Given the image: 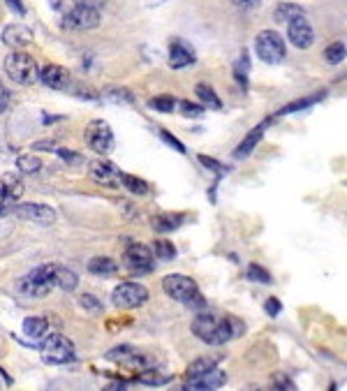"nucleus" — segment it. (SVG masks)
I'll list each match as a JSON object with an SVG mask.
<instances>
[{
    "mask_svg": "<svg viewBox=\"0 0 347 391\" xmlns=\"http://www.w3.org/2000/svg\"><path fill=\"white\" fill-rule=\"evenodd\" d=\"M190 327H192V334L206 345H225L245 331V324L238 320V317L208 313L204 308L197 310Z\"/></svg>",
    "mask_w": 347,
    "mask_h": 391,
    "instance_id": "obj_1",
    "label": "nucleus"
},
{
    "mask_svg": "<svg viewBox=\"0 0 347 391\" xmlns=\"http://www.w3.org/2000/svg\"><path fill=\"white\" fill-rule=\"evenodd\" d=\"M162 289L169 299L183 303V306L190 310L206 308V299L201 296L199 285L190 276H183V273H169V276L162 278Z\"/></svg>",
    "mask_w": 347,
    "mask_h": 391,
    "instance_id": "obj_2",
    "label": "nucleus"
},
{
    "mask_svg": "<svg viewBox=\"0 0 347 391\" xmlns=\"http://www.w3.org/2000/svg\"><path fill=\"white\" fill-rule=\"evenodd\" d=\"M56 269L58 264H42L35 266L31 273L17 282V292L26 299H45L56 287Z\"/></svg>",
    "mask_w": 347,
    "mask_h": 391,
    "instance_id": "obj_3",
    "label": "nucleus"
},
{
    "mask_svg": "<svg viewBox=\"0 0 347 391\" xmlns=\"http://www.w3.org/2000/svg\"><path fill=\"white\" fill-rule=\"evenodd\" d=\"M40 357L45 364H54V366L75 364L77 361V347L68 336L49 334L47 331V336L42 338V343H40Z\"/></svg>",
    "mask_w": 347,
    "mask_h": 391,
    "instance_id": "obj_4",
    "label": "nucleus"
},
{
    "mask_svg": "<svg viewBox=\"0 0 347 391\" xmlns=\"http://www.w3.org/2000/svg\"><path fill=\"white\" fill-rule=\"evenodd\" d=\"M5 75L17 86H33L40 82V68L33 56H28L24 49H14L5 58Z\"/></svg>",
    "mask_w": 347,
    "mask_h": 391,
    "instance_id": "obj_5",
    "label": "nucleus"
},
{
    "mask_svg": "<svg viewBox=\"0 0 347 391\" xmlns=\"http://www.w3.org/2000/svg\"><path fill=\"white\" fill-rule=\"evenodd\" d=\"M255 52L259 56V61H264L266 65H278L285 61L287 47L283 35L276 31H262L255 38Z\"/></svg>",
    "mask_w": 347,
    "mask_h": 391,
    "instance_id": "obj_6",
    "label": "nucleus"
},
{
    "mask_svg": "<svg viewBox=\"0 0 347 391\" xmlns=\"http://www.w3.org/2000/svg\"><path fill=\"white\" fill-rule=\"evenodd\" d=\"M98 26H100V10L77 3H72V7L63 12L61 19V28H65V31H93Z\"/></svg>",
    "mask_w": 347,
    "mask_h": 391,
    "instance_id": "obj_7",
    "label": "nucleus"
},
{
    "mask_svg": "<svg viewBox=\"0 0 347 391\" xmlns=\"http://www.w3.org/2000/svg\"><path fill=\"white\" fill-rule=\"evenodd\" d=\"M84 139H86V146L91 151H95L98 155H109L114 148V130L107 121L95 118L86 125Z\"/></svg>",
    "mask_w": 347,
    "mask_h": 391,
    "instance_id": "obj_8",
    "label": "nucleus"
},
{
    "mask_svg": "<svg viewBox=\"0 0 347 391\" xmlns=\"http://www.w3.org/2000/svg\"><path fill=\"white\" fill-rule=\"evenodd\" d=\"M148 289L141 285V282H121L116 285V289L111 292V301L116 308L121 310H134L141 308L144 303L148 301Z\"/></svg>",
    "mask_w": 347,
    "mask_h": 391,
    "instance_id": "obj_9",
    "label": "nucleus"
},
{
    "mask_svg": "<svg viewBox=\"0 0 347 391\" xmlns=\"http://www.w3.org/2000/svg\"><path fill=\"white\" fill-rule=\"evenodd\" d=\"M123 264H125V269L130 273H134V276H144V273L155 271L153 252L141 243H130L128 245L125 252H123Z\"/></svg>",
    "mask_w": 347,
    "mask_h": 391,
    "instance_id": "obj_10",
    "label": "nucleus"
},
{
    "mask_svg": "<svg viewBox=\"0 0 347 391\" xmlns=\"http://www.w3.org/2000/svg\"><path fill=\"white\" fill-rule=\"evenodd\" d=\"M12 211L17 218L26 220V222H33V224H45V227H49V224L56 222L54 208L47 206V204H38V201H19Z\"/></svg>",
    "mask_w": 347,
    "mask_h": 391,
    "instance_id": "obj_11",
    "label": "nucleus"
},
{
    "mask_svg": "<svg viewBox=\"0 0 347 391\" xmlns=\"http://www.w3.org/2000/svg\"><path fill=\"white\" fill-rule=\"evenodd\" d=\"M24 194V183L17 174H3L0 176V215L12 213V208L19 204Z\"/></svg>",
    "mask_w": 347,
    "mask_h": 391,
    "instance_id": "obj_12",
    "label": "nucleus"
},
{
    "mask_svg": "<svg viewBox=\"0 0 347 391\" xmlns=\"http://www.w3.org/2000/svg\"><path fill=\"white\" fill-rule=\"evenodd\" d=\"M287 40L292 42L296 49H310L315 45V31L313 26H310V21L306 17H299V19H292L287 24Z\"/></svg>",
    "mask_w": 347,
    "mask_h": 391,
    "instance_id": "obj_13",
    "label": "nucleus"
},
{
    "mask_svg": "<svg viewBox=\"0 0 347 391\" xmlns=\"http://www.w3.org/2000/svg\"><path fill=\"white\" fill-rule=\"evenodd\" d=\"M40 82L52 91H68L72 84V75L68 68H63V65L49 63L40 70Z\"/></svg>",
    "mask_w": 347,
    "mask_h": 391,
    "instance_id": "obj_14",
    "label": "nucleus"
},
{
    "mask_svg": "<svg viewBox=\"0 0 347 391\" xmlns=\"http://www.w3.org/2000/svg\"><path fill=\"white\" fill-rule=\"evenodd\" d=\"M194 63H197V54H194V49L187 45L185 40L174 38L169 42V65H171V70L190 68V65H194Z\"/></svg>",
    "mask_w": 347,
    "mask_h": 391,
    "instance_id": "obj_15",
    "label": "nucleus"
},
{
    "mask_svg": "<svg viewBox=\"0 0 347 391\" xmlns=\"http://www.w3.org/2000/svg\"><path fill=\"white\" fill-rule=\"evenodd\" d=\"M227 382V373L222 371V368L213 366L211 371H206L204 375H199V378H192V380H185V387L187 391H206V389H220L222 385Z\"/></svg>",
    "mask_w": 347,
    "mask_h": 391,
    "instance_id": "obj_16",
    "label": "nucleus"
},
{
    "mask_svg": "<svg viewBox=\"0 0 347 391\" xmlns=\"http://www.w3.org/2000/svg\"><path fill=\"white\" fill-rule=\"evenodd\" d=\"M91 178L95 181L98 185H102V187H121V181H118V176H121V169L116 167L114 162H93L91 164Z\"/></svg>",
    "mask_w": 347,
    "mask_h": 391,
    "instance_id": "obj_17",
    "label": "nucleus"
},
{
    "mask_svg": "<svg viewBox=\"0 0 347 391\" xmlns=\"http://www.w3.org/2000/svg\"><path fill=\"white\" fill-rule=\"evenodd\" d=\"M271 121H273V116H271V118L262 121V123H257V125L243 137L241 144H238L236 151H234V158H236V160H243V158H248V155L252 153V151L257 148V144L262 141V137H264V132H266V128L271 125Z\"/></svg>",
    "mask_w": 347,
    "mask_h": 391,
    "instance_id": "obj_18",
    "label": "nucleus"
},
{
    "mask_svg": "<svg viewBox=\"0 0 347 391\" xmlns=\"http://www.w3.org/2000/svg\"><path fill=\"white\" fill-rule=\"evenodd\" d=\"M0 40H3V45L10 49H26L33 42V31L26 28L24 24H10V26H5Z\"/></svg>",
    "mask_w": 347,
    "mask_h": 391,
    "instance_id": "obj_19",
    "label": "nucleus"
},
{
    "mask_svg": "<svg viewBox=\"0 0 347 391\" xmlns=\"http://www.w3.org/2000/svg\"><path fill=\"white\" fill-rule=\"evenodd\" d=\"M187 215L185 213H160V215H155L153 220H151V224H153V229L157 231V234H169V231H176L180 224L185 222Z\"/></svg>",
    "mask_w": 347,
    "mask_h": 391,
    "instance_id": "obj_20",
    "label": "nucleus"
},
{
    "mask_svg": "<svg viewBox=\"0 0 347 391\" xmlns=\"http://www.w3.org/2000/svg\"><path fill=\"white\" fill-rule=\"evenodd\" d=\"M327 98V91H320V93H313V95L308 98H301V100H294V102H289L285 107H280V109L273 114V118H278V116H289V114H296V112H303V109H310L313 105L322 102V100Z\"/></svg>",
    "mask_w": 347,
    "mask_h": 391,
    "instance_id": "obj_21",
    "label": "nucleus"
},
{
    "mask_svg": "<svg viewBox=\"0 0 347 391\" xmlns=\"http://www.w3.org/2000/svg\"><path fill=\"white\" fill-rule=\"evenodd\" d=\"M174 380V375H167V373H160L157 368H144L139 375H134L130 382H134V385H146V387H164L169 385Z\"/></svg>",
    "mask_w": 347,
    "mask_h": 391,
    "instance_id": "obj_22",
    "label": "nucleus"
},
{
    "mask_svg": "<svg viewBox=\"0 0 347 391\" xmlns=\"http://www.w3.org/2000/svg\"><path fill=\"white\" fill-rule=\"evenodd\" d=\"M86 269H88V273H93V276H116V273H118V262H116L114 257L100 255V257L88 259Z\"/></svg>",
    "mask_w": 347,
    "mask_h": 391,
    "instance_id": "obj_23",
    "label": "nucleus"
},
{
    "mask_svg": "<svg viewBox=\"0 0 347 391\" xmlns=\"http://www.w3.org/2000/svg\"><path fill=\"white\" fill-rule=\"evenodd\" d=\"M21 329H24V336H28V338H45L49 331V320L47 317H40V315L26 317L24 324H21Z\"/></svg>",
    "mask_w": 347,
    "mask_h": 391,
    "instance_id": "obj_24",
    "label": "nucleus"
},
{
    "mask_svg": "<svg viewBox=\"0 0 347 391\" xmlns=\"http://www.w3.org/2000/svg\"><path fill=\"white\" fill-rule=\"evenodd\" d=\"M299 17H306V10L296 3H280L276 10H273V19H276L278 24H289L292 19H299Z\"/></svg>",
    "mask_w": 347,
    "mask_h": 391,
    "instance_id": "obj_25",
    "label": "nucleus"
},
{
    "mask_svg": "<svg viewBox=\"0 0 347 391\" xmlns=\"http://www.w3.org/2000/svg\"><path fill=\"white\" fill-rule=\"evenodd\" d=\"M194 93H197L199 102L204 105L206 109H213V112L222 109V100L218 98V93H215L208 84H197V86H194Z\"/></svg>",
    "mask_w": 347,
    "mask_h": 391,
    "instance_id": "obj_26",
    "label": "nucleus"
},
{
    "mask_svg": "<svg viewBox=\"0 0 347 391\" xmlns=\"http://www.w3.org/2000/svg\"><path fill=\"white\" fill-rule=\"evenodd\" d=\"M248 72H250V56H248V52H241V56H238L234 63V82L238 84L241 91H248V86H250Z\"/></svg>",
    "mask_w": 347,
    "mask_h": 391,
    "instance_id": "obj_27",
    "label": "nucleus"
},
{
    "mask_svg": "<svg viewBox=\"0 0 347 391\" xmlns=\"http://www.w3.org/2000/svg\"><path fill=\"white\" fill-rule=\"evenodd\" d=\"M118 181H121V185H123V187H128L130 192H132V194H139V197H144V194H148V192H151V185L146 183V181L139 178V176H132V174L121 171Z\"/></svg>",
    "mask_w": 347,
    "mask_h": 391,
    "instance_id": "obj_28",
    "label": "nucleus"
},
{
    "mask_svg": "<svg viewBox=\"0 0 347 391\" xmlns=\"http://www.w3.org/2000/svg\"><path fill=\"white\" fill-rule=\"evenodd\" d=\"M218 357H199V359H194L190 366H187V371H185V378L187 380H192V378H199V375H204L206 371H211L213 366H218Z\"/></svg>",
    "mask_w": 347,
    "mask_h": 391,
    "instance_id": "obj_29",
    "label": "nucleus"
},
{
    "mask_svg": "<svg viewBox=\"0 0 347 391\" xmlns=\"http://www.w3.org/2000/svg\"><path fill=\"white\" fill-rule=\"evenodd\" d=\"M79 285V276L75 271H70L68 266H58L56 269V287H61L63 292H72Z\"/></svg>",
    "mask_w": 347,
    "mask_h": 391,
    "instance_id": "obj_30",
    "label": "nucleus"
},
{
    "mask_svg": "<svg viewBox=\"0 0 347 391\" xmlns=\"http://www.w3.org/2000/svg\"><path fill=\"white\" fill-rule=\"evenodd\" d=\"M345 56H347V47L343 45V42H331V45L324 49V61H327L329 65L343 63Z\"/></svg>",
    "mask_w": 347,
    "mask_h": 391,
    "instance_id": "obj_31",
    "label": "nucleus"
},
{
    "mask_svg": "<svg viewBox=\"0 0 347 391\" xmlns=\"http://www.w3.org/2000/svg\"><path fill=\"white\" fill-rule=\"evenodd\" d=\"M153 250H155L157 259H162V262H171V259L176 257V245L167 241V238H157V241L153 243Z\"/></svg>",
    "mask_w": 347,
    "mask_h": 391,
    "instance_id": "obj_32",
    "label": "nucleus"
},
{
    "mask_svg": "<svg viewBox=\"0 0 347 391\" xmlns=\"http://www.w3.org/2000/svg\"><path fill=\"white\" fill-rule=\"evenodd\" d=\"M17 167H19L21 174H38L45 164H42L40 158H35V155H19Z\"/></svg>",
    "mask_w": 347,
    "mask_h": 391,
    "instance_id": "obj_33",
    "label": "nucleus"
},
{
    "mask_svg": "<svg viewBox=\"0 0 347 391\" xmlns=\"http://www.w3.org/2000/svg\"><path fill=\"white\" fill-rule=\"evenodd\" d=\"M148 107L160 114H171L174 109H176V100H174L171 95H157V98L148 100Z\"/></svg>",
    "mask_w": 347,
    "mask_h": 391,
    "instance_id": "obj_34",
    "label": "nucleus"
},
{
    "mask_svg": "<svg viewBox=\"0 0 347 391\" xmlns=\"http://www.w3.org/2000/svg\"><path fill=\"white\" fill-rule=\"evenodd\" d=\"M245 278L252 280V282H264V285H271L273 282L271 273L259 264H248V269H245Z\"/></svg>",
    "mask_w": 347,
    "mask_h": 391,
    "instance_id": "obj_35",
    "label": "nucleus"
},
{
    "mask_svg": "<svg viewBox=\"0 0 347 391\" xmlns=\"http://www.w3.org/2000/svg\"><path fill=\"white\" fill-rule=\"evenodd\" d=\"M199 162L204 164V167H206L208 171H213V174H215V183H218L220 178H225L227 174H229V167H225V164H222V162H218V160H215V158H208V155H199Z\"/></svg>",
    "mask_w": 347,
    "mask_h": 391,
    "instance_id": "obj_36",
    "label": "nucleus"
},
{
    "mask_svg": "<svg viewBox=\"0 0 347 391\" xmlns=\"http://www.w3.org/2000/svg\"><path fill=\"white\" fill-rule=\"evenodd\" d=\"M176 105H178V109H180V114L185 116V118H201L204 112H206L204 105L190 102V100H180V102H176Z\"/></svg>",
    "mask_w": 347,
    "mask_h": 391,
    "instance_id": "obj_37",
    "label": "nucleus"
},
{
    "mask_svg": "<svg viewBox=\"0 0 347 391\" xmlns=\"http://www.w3.org/2000/svg\"><path fill=\"white\" fill-rule=\"evenodd\" d=\"M79 306H82L84 310H88V313H105V306H102V301L98 299L95 294H79Z\"/></svg>",
    "mask_w": 347,
    "mask_h": 391,
    "instance_id": "obj_38",
    "label": "nucleus"
},
{
    "mask_svg": "<svg viewBox=\"0 0 347 391\" xmlns=\"http://www.w3.org/2000/svg\"><path fill=\"white\" fill-rule=\"evenodd\" d=\"M105 98L111 100V102H128V105L134 102V95L128 89H109L105 93Z\"/></svg>",
    "mask_w": 347,
    "mask_h": 391,
    "instance_id": "obj_39",
    "label": "nucleus"
},
{
    "mask_svg": "<svg viewBox=\"0 0 347 391\" xmlns=\"http://www.w3.org/2000/svg\"><path fill=\"white\" fill-rule=\"evenodd\" d=\"M157 135H160V139L167 144V146H171L174 151H176V153H180V155L187 153V148L183 146V141H178L171 132H167V130H157Z\"/></svg>",
    "mask_w": 347,
    "mask_h": 391,
    "instance_id": "obj_40",
    "label": "nucleus"
},
{
    "mask_svg": "<svg viewBox=\"0 0 347 391\" xmlns=\"http://www.w3.org/2000/svg\"><path fill=\"white\" fill-rule=\"evenodd\" d=\"M271 387L273 389H287V391H294L296 389V385H294V380L289 378V375H285V373H276L271 378Z\"/></svg>",
    "mask_w": 347,
    "mask_h": 391,
    "instance_id": "obj_41",
    "label": "nucleus"
},
{
    "mask_svg": "<svg viewBox=\"0 0 347 391\" xmlns=\"http://www.w3.org/2000/svg\"><path fill=\"white\" fill-rule=\"evenodd\" d=\"M56 155L63 158L68 164H82L84 162V155L82 153H75V151H68V148H56Z\"/></svg>",
    "mask_w": 347,
    "mask_h": 391,
    "instance_id": "obj_42",
    "label": "nucleus"
},
{
    "mask_svg": "<svg viewBox=\"0 0 347 391\" xmlns=\"http://www.w3.org/2000/svg\"><path fill=\"white\" fill-rule=\"evenodd\" d=\"M264 310L269 317H278L283 313V303H280V299H276V296H269V299L264 301Z\"/></svg>",
    "mask_w": 347,
    "mask_h": 391,
    "instance_id": "obj_43",
    "label": "nucleus"
},
{
    "mask_svg": "<svg viewBox=\"0 0 347 391\" xmlns=\"http://www.w3.org/2000/svg\"><path fill=\"white\" fill-rule=\"evenodd\" d=\"M231 5H236L238 10H257L262 0H231Z\"/></svg>",
    "mask_w": 347,
    "mask_h": 391,
    "instance_id": "obj_44",
    "label": "nucleus"
},
{
    "mask_svg": "<svg viewBox=\"0 0 347 391\" xmlns=\"http://www.w3.org/2000/svg\"><path fill=\"white\" fill-rule=\"evenodd\" d=\"M5 5L17 14V17H26V5L21 0H5Z\"/></svg>",
    "mask_w": 347,
    "mask_h": 391,
    "instance_id": "obj_45",
    "label": "nucleus"
},
{
    "mask_svg": "<svg viewBox=\"0 0 347 391\" xmlns=\"http://www.w3.org/2000/svg\"><path fill=\"white\" fill-rule=\"evenodd\" d=\"M7 107H10V91H7L3 82H0V116L7 112Z\"/></svg>",
    "mask_w": 347,
    "mask_h": 391,
    "instance_id": "obj_46",
    "label": "nucleus"
},
{
    "mask_svg": "<svg viewBox=\"0 0 347 391\" xmlns=\"http://www.w3.org/2000/svg\"><path fill=\"white\" fill-rule=\"evenodd\" d=\"M72 3H77V5H86V7H95V10H102L107 0H72Z\"/></svg>",
    "mask_w": 347,
    "mask_h": 391,
    "instance_id": "obj_47",
    "label": "nucleus"
},
{
    "mask_svg": "<svg viewBox=\"0 0 347 391\" xmlns=\"http://www.w3.org/2000/svg\"><path fill=\"white\" fill-rule=\"evenodd\" d=\"M52 146H54V141H52V139H47V141H38L33 148H38V151H54Z\"/></svg>",
    "mask_w": 347,
    "mask_h": 391,
    "instance_id": "obj_48",
    "label": "nucleus"
},
{
    "mask_svg": "<svg viewBox=\"0 0 347 391\" xmlns=\"http://www.w3.org/2000/svg\"><path fill=\"white\" fill-rule=\"evenodd\" d=\"M155 3H162V0H155Z\"/></svg>",
    "mask_w": 347,
    "mask_h": 391,
    "instance_id": "obj_49",
    "label": "nucleus"
}]
</instances>
